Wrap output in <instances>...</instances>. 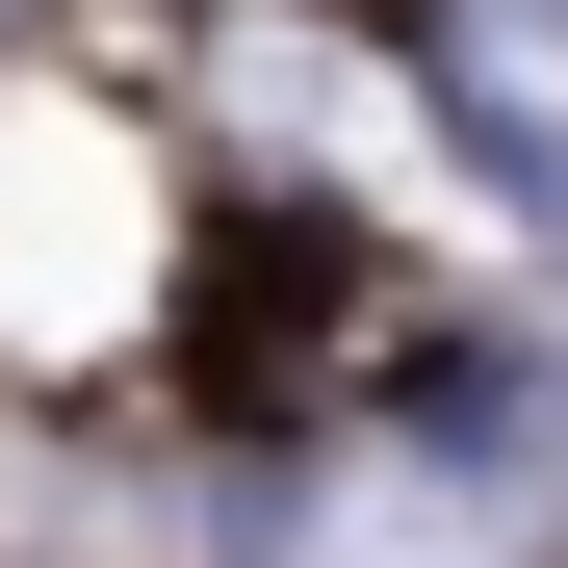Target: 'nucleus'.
Listing matches in <instances>:
<instances>
[{
	"instance_id": "obj_2",
	"label": "nucleus",
	"mask_w": 568,
	"mask_h": 568,
	"mask_svg": "<svg viewBox=\"0 0 568 568\" xmlns=\"http://www.w3.org/2000/svg\"><path fill=\"white\" fill-rule=\"evenodd\" d=\"M465 130L517 155V207L568 233V78H542V27H465Z\"/></svg>"
},
{
	"instance_id": "obj_1",
	"label": "nucleus",
	"mask_w": 568,
	"mask_h": 568,
	"mask_svg": "<svg viewBox=\"0 0 568 568\" xmlns=\"http://www.w3.org/2000/svg\"><path fill=\"white\" fill-rule=\"evenodd\" d=\"M568 517V465L517 388H465V414H388V439H336V465H284L258 491V568H517Z\"/></svg>"
}]
</instances>
